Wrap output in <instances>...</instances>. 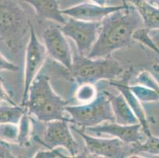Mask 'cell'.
<instances>
[{
    "label": "cell",
    "instance_id": "6da1fadb",
    "mask_svg": "<svg viewBox=\"0 0 159 158\" xmlns=\"http://www.w3.org/2000/svg\"><path fill=\"white\" fill-rule=\"evenodd\" d=\"M142 27L141 17L133 6L108 14L101 21L98 38L86 56L110 57L116 51L129 47L134 32Z\"/></svg>",
    "mask_w": 159,
    "mask_h": 158
},
{
    "label": "cell",
    "instance_id": "7a4b0ae2",
    "mask_svg": "<svg viewBox=\"0 0 159 158\" xmlns=\"http://www.w3.org/2000/svg\"><path fill=\"white\" fill-rule=\"evenodd\" d=\"M67 104V101L55 92L48 77L41 74L37 75L32 82L25 107L29 115L39 121L48 123L65 120L70 124V118L65 115Z\"/></svg>",
    "mask_w": 159,
    "mask_h": 158
},
{
    "label": "cell",
    "instance_id": "3957f363",
    "mask_svg": "<svg viewBox=\"0 0 159 158\" xmlns=\"http://www.w3.org/2000/svg\"><path fill=\"white\" fill-rule=\"evenodd\" d=\"M31 24L25 10L16 0H0V40L12 53L24 47Z\"/></svg>",
    "mask_w": 159,
    "mask_h": 158
},
{
    "label": "cell",
    "instance_id": "277c9868",
    "mask_svg": "<svg viewBox=\"0 0 159 158\" xmlns=\"http://www.w3.org/2000/svg\"><path fill=\"white\" fill-rule=\"evenodd\" d=\"M68 73L79 85L94 84L101 80L112 81L124 73V67L117 60L108 58H89L77 53Z\"/></svg>",
    "mask_w": 159,
    "mask_h": 158
},
{
    "label": "cell",
    "instance_id": "5b68a950",
    "mask_svg": "<svg viewBox=\"0 0 159 158\" xmlns=\"http://www.w3.org/2000/svg\"><path fill=\"white\" fill-rule=\"evenodd\" d=\"M110 94L103 91L93 101L81 105H66L65 110L70 115V124L83 128L94 127L105 122H114L110 104Z\"/></svg>",
    "mask_w": 159,
    "mask_h": 158
},
{
    "label": "cell",
    "instance_id": "8992f818",
    "mask_svg": "<svg viewBox=\"0 0 159 158\" xmlns=\"http://www.w3.org/2000/svg\"><path fill=\"white\" fill-rule=\"evenodd\" d=\"M47 52L44 43L39 40L34 27L30 25V37L27 43L25 56L24 89L21 97V106L25 107L28 100L29 89L32 82L38 75L39 71L45 62Z\"/></svg>",
    "mask_w": 159,
    "mask_h": 158
},
{
    "label": "cell",
    "instance_id": "52a82bcc",
    "mask_svg": "<svg viewBox=\"0 0 159 158\" xmlns=\"http://www.w3.org/2000/svg\"><path fill=\"white\" fill-rule=\"evenodd\" d=\"M70 129L75 130L84 140L86 150L89 154L105 158H126L131 157L132 155L133 145L127 144L116 138H102L94 137L75 126H70Z\"/></svg>",
    "mask_w": 159,
    "mask_h": 158
},
{
    "label": "cell",
    "instance_id": "ba28073f",
    "mask_svg": "<svg viewBox=\"0 0 159 158\" xmlns=\"http://www.w3.org/2000/svg\"><path fill=\"white\" fill-rule=\"evenodd\" d=\"M101 22H91L70 17L60 26V29L66 37L75 41L78 53L87 56L96 42Z\"/></svg>",
    "mask_w": 159,
    "mask_h": 158
},
{
    "label": "cell",
    "instance_id": "9c48e42d",
    "mask_svg": "<svg viewBox=\"0 0 159 158\" xmlns=\"http://www.w3.org/2000/svg\"><path fill=\"white\" fill-rule=\"evenodd\" d=\"M43 139L38 142L48 149L63 148L68 152L70 157L78 156L79 146L70 132L68 121L54 120L46 123Z\"/></svg>",
    "mask_w": 159,
    "mask_h": 158
},
{
    "label": "cell",
    "instance_id": "30bf717a",
    "mask_svg": "<svg viewBox=\"0 0 159 158\" xmlns=\"http://www.w3.org/2000/svg\"><path fill=\"white\" fill-rule=\"evenodd\" d=\"M66 37L60 29V26H49L42 33L47 54L68 70L72 66L73 54Z\"/></svg>",
    "mask_w": 159,
    "mask_h": 158
},
{
    "label": "cell",
    "instance_id": "8fae6325",
    "mask_svg": "<svg viewBox=\"0 0 159 158\" xmlns=\"http://www.w3.org/2000/svg\"><path fill=\"white\" fill-rule=\"evenodd\" d=\"M85 130V132L90 134H105L113 136L127 144L138 145L142 142V126L139 123L131 125H122L115 122H105L94 127H86Z\"/></svg>",
    "mask_w": 159,
    "mask_h": 158
},
{
    "label": "cell",
    "instance_id": "7c38bea8",
    "mask_svg": "<svg viewBox=\"0 0 159 158\" xmlns=\"http://www.w3.org/2000/svg\"><path fill=\"white\" fill-rule=\"evenodd\" d=\"M120 6H100L93 2H82L78 5L62 10L63 15L75 19L91 22H101L108 14L128 7Z\"/></svg>",
    "mask_w": 159,
    "mask_h": 158
},
{
    "label": "cell",
    "instance_id": "4fadbf2b",
    "mask_svg": "<svg viewBox=\"0 0 159 158\" xmlns=\"http://www.w3.org/2000/svg\"><path fill=\"white\" fill-rule=\"evenodd\" d=\"M128 82V80L124 81V82H115L114 80H112L109 82V84L112 86L116 87L120 92V93L124 96V97L125 98L128 104H129L130 108H131L136 118L138 119L139 123L141 124L142 130H143L144 134L148 137L152 134L150 131L147 114H146L143 107L142 105L141 101L135 97V94L133 93L130 89Z\"/></svg>",
    "mask_w": 159,
    "mask_h": 158
},
{
    "label": "cell",
    "instance_id": "5bb4252c",
    "mask_svg": "<svg viewBox=\"0 0 159 158\" xmlns=\"http://www.w3.org/2000/svg\"><path fill=\"white\" fill-rule=\"evenodd\" d=\"M31 5L34 9L36 16L40 20H49L61 25L66 20L62 13L58 0H22Z\"/></svg>",
    "mask_w": 159,
    "mask_h": 158
},
{
    "label": "cell",
    "instance_id": "9a60e30c",
    "mask_svg": "<svg viewBox=\"0 0 159 158\" xmlns=\"http://www.w3.org/2000/svg\"><path fill=\"white\" fill-rule=\"evenodd\" d=\"M110 104L115 123L122 125L139 124L138 119L136 118L122 94H110Z\"/></svg>",
    "mask_w": 159,
    "mask_h": 158
},
{
    "label": "cell",
    "instance_id": "2e32d148",
    "mask_svg": "<svg viewBox=\"0 0 159 158\" xmlns=\"http://www.w3.org/2000/svg\"><path fill=\"white\" fill-rule=\"evenodd\" d=\"M136 9L143 24L148 29H159V8L154 7L146 0H127Z\"/></svg>",
    "mask_w": 159,
    "mask_h": 158
},
{
    "label": "cell",
    "instance_id": "e0dca14e",
    "mask_svg": "<svg viewBox=\"0 0 159 158\" xmlns=\"http://www.w3.org/2000/svg\"><path fill=\"white\" fill-rule=\"evenodd\" d=\"M25 111V107L18 106L17 104H0V124H18Z\"/></svg>",
    "mask_w": 159,
    "mask_h": 158
},
{
    "label": "cell",
    "instance_id": "ac0fdd59",
    "mask_svg": "<svg viewBox=\"0 0 159 158\" xmlns=\"http://www.w3.org/2000/svg\"><path fill=\"white\" fill-rule=\"evenodd\" d=\"M131 153L133 156L140 153L159 156V137H156L151 134L147 137V139L144 142H141L138 145H133Z\"/></svg>",
    "mask_w": 159,
    "mask_h": 158
},
{
    "label": "cell",
    "instance_id": "d6986e66",
    "mask_svg": "<svg viewBox=\"0 0 159 158\" xmlns=\"http://www.w3.org/2000/svg\"><path fill=\"white\" fill-rule=\"evenodd\" d=\"M98 93L96 87L92 83L80 84L75 93V99L81 104H86L93 101Z\"/></svg>",
    "mask_w": 159,
    "mask_h": 158
},
{
    "label": "cell",
    "instance_id": "ffe728a7",
    "mask_svg": "<svg viewBox=\"0 0 159 158\" xmlns=\"http://www.w3.org/2000/svg\"><path fill=\"white\" fill-rule=\"evenodd\" d=\"M129 88L141 102H156L159 101L158 93L149 87L139 84L133 86L129 85Z\"/></svg>",
    "mask_w": 159,
    "mask_h": 158
},
{
    "label": "cell",
    "instance_id": "44dd1931",
    "mask_svg": "<svg viewBox=\"0 0 159 158\" xmlns=\"http://www.w3.org/2000/svg\"><path fill=\"white\" fill-rule=\"evenodd\" d=\"M19 133L17 144L20 146H26L30 141V133H31V121H30V115H29L27 111L24 113L21 116L19 123Z\"/></svg>",
    "mask_w": 159,
    "mask_h": 158
},
{
    "label": "cell",
    "instance_id": "7402d4cb",
    "mask_svg": "<svg viewBox=\"0 0 159 158\" xmlns=\"http://www.w3.org/2000/svg\"><path fill=\"white\" fill-rule=\"evenodd\" d=\"M19 133L18 124H0V141L7 143H17Z\"/></svg>",
    "mask_w": 159,
    "mask_h": 158
},
{
    "label": "cell",
    "instance_id": "603a6c76",
    "mask_svg": "<svg viewBox=\"0 0 159 158\" xmlns=\"http://www.w3.org/2000/svg\"><path fill=\"white\" fill-rule=\"evenodd\" d=\"M136 81L139 84L145 86L149 87L150 89H154L159 93V84L156 81L155 78H154L151 74L148 71H143L136 78Z\"/></svg>",
    "mask_w": 159,
    "mask_h": 158
},
{
    "label": "cell",
    "instance_id": "cb8c5ba5",
    "mask_svg": "<svg viewBox=\"0 0 159 158\" xmlns=\"http://www.w3.org/2000/svg\"><path fill=\"white\" fill-rule=\"evenodd\" d=\"M36 158H57V157H68L66 155H63L59 149H48L46 151H40L37 153L34 156Z\"/></svg>",
    "mask_w": 159,
    "mask_h": 158
},
{
    "label": "cell",
    "instance_id": "d4e9b609",
    "mask_svg": "<svg viewBox=\"0 0 159 158\" xmlns=\"http://www.w3.org/2000/svg\"><path fill=\"white\" fill-rule=\"evenodd\" d=\"M18 66L8 60L2 53H0V71H17Z\"/></svg>",
    "mask_w": 159,
    "mask_h": 158
},
{
    "label": "cell",
    "instance_id": "484cf974",
    "mask_svg": "<svg viewBox=\"0 0 159 158\" xmlns=\"http://www.w3.org/2000/svg\"><path fill=\"white\" fill-rule=\"evenodd\" d=\"M0 100L2 101L7 103V104L16 105L15 102L14 101L11 96L10 95L9 92L7 91L5 87V82L2 80V78L0 77Z\"/></svg>",
    "mask_w": 159,
    "mask_h": 158
},
{
    "label": "cell",
    "instance_id": "4316f807",
    "mask_svg": "<svg viewBox=\"0 0 159 158\" xmlns=\"http://www.w3.org/2000/svg\"><path fill=\"white\" fill-rule=\"evenodd\" d=\"M0 157L1 158H14L16 157L11 151L9 143L0 141Z\"/></svg>",
    "mask_w": 159,
    "mask_h": 158
},
{
    "label": "cell",
    "instance_id": "83f0119b",
    "mask_svg": "<svg viewBox=\"0 0 159 158\" xmlns=\"http://www.w3.org/2000/svg\"><path fill=\"white\" fill-rule=\"evenodd\" d=\"M150 38L157 47V54L159 56V29H151L149 31Z\"/></svg>",
    "mask_w": 159,
    "mask_h": 158
},
{
    "label": "cell",
    "instance_id": "f1b7e54d",
    "mask_svg": "<svg viewBox=\"0 0 159 158\" xmlns=\"http://www.w3.org/2000/svg\"><path fill=\"white\" fill-rule=\"evenodd\" d=\"M89 2H93V3L98 4L100 6H106L107 2H108V0H88Z\"/></svg>",
    "mask_w": 159,
    "mask_h": 158
},
{
    "label": "cell",
    "instance_id": "f546056e",
    "mask_svg": "<svg viewBox=\"0 0 159 158\" xmlns=\"http://www.w3.org/2000/svg\"><path fill=\"white\" fill-rule=\"evenodd\" d=\"M148 2L154 7L159 8V0H149Z\"/></svg>",
    "mask_w": 159,
    "mask_h": 158
},
{
    "label": "cell",
    "instance_id": "4dcf8cb0",
    "mask_svg": "<svg viewBox=\"0 0 159 158\" xmlns=\"http://www.w3.org/2000/svg\"><path fill=\"white\" fill-rule=\"evenodd\" d=\"M154 70H155V71L159 72V65H154Z\"/></svg>",
    "mask_w": 159,
    "mask_h": 158
},
{
    "label": "cell",
    "instance_id": "1f68e13d",
    "mask_svg": "<svg viewBox=\"0 0 159 158\" xmlns=\"http://www.w3.org/2000/svg\"><path fill=\"white\" fill-rule=\"evenodd\" d=\"M122 2L124 5H128V3H127V0H122Z\"/></svg>",
    "mask_w": 159,
    "mask_h": 158
},
{
    "label": "cell",
    "instance_id": "d6a6232c",
    "mask_svg": "<svg viewBox=\"0 0 159 158\" xmlns=\"http://www.w3.org/2000/svg\"><path fill=\"white\" fill-rule=\"evenodd\" d=\"M1 101H1V100H0V102H1Z\"/></svg>",
    "mask_w": 159,
    "mask_h": 158
}]
</instances>
